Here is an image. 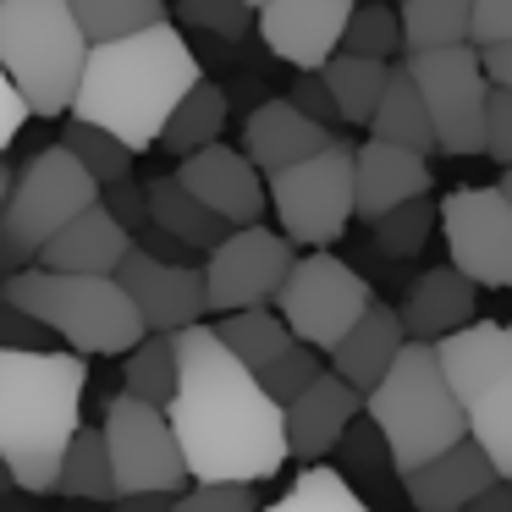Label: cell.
<instances>
[{
  "label": "cell",
  "instance_id": "603a6c76",
  "mask_svg": "<svg viewBox=\"0 0 512 512\" xmlns=\"http://www.w3.org/2000/svg\"><path fill=\"white\" fill-rule=\"evenodd\" d=\"M402 347H408V325H402V314L375 298L369 314L353 325V336L331 353V375L347 380L358 397H369V391L391 375V364L402 358Z\"/></svg>",
  "mask_w": 512,
  "mask_h": 512
},
{
  "label": "cell",
  "instance_id": "6da1fadb",
  "mask_svg": "<svg viewBox=\"0 0 512 512\" xmlns=\"http://www.w3.org/2000/svg\"><path fill=\"white\" fill-rule=\"evenodd\" d=\"M177 342V397L166 419L177 430L193 485H259L287 463V413L265 397L254 369H243L210 325Z\"/></svg>",
  "mask_w": 512,
  "mask_h": 512
},
{
  "label": "cell",
  "instance_id": "4316f807",
  "mask_svg": "<svg viewBox=\"0 0 512 512\" xmlns=\"http://www.w3.org/2000/svg\"><path fill=\"white\" fill-rule=\"evenodd\" d=\"M210 331H215V342H221L243 369H254V375H265V369L292 347V331H287V320H281L276 309L226 314V320H215V325H210Z\"/></svg>",
  "mask_w": 512,
  "mask_h": 512
},
{
  "label": "cell",
  "instance_id": "7c38bea8",
  "mask_svg": "<svg viewBox=\"0 0 512 512\" xmlns=\"http://www.w3.org/2000/svg\"><path fill=\"white\" fill-rule=\"evenodd\" d=\"M100 435H105V452H111L116 496H182L193 485L166 408H149V402L116 391L105 402Z\"/></svg>",
  "mask_w": 512,
  "mask_h": 512
},
{
  "label": "cell",
  "instance_id": "11a10c76",
  "mask_svg": "<svg viewBox=\"0 0 512 512\" xmlns=\"http://www.w3.org/2000/svg\"><path fill=\"white\" fill-rule=\"evenodd\" d=\"M507 485H512V479H507Z\"/></svg>",
  "mask_w": 512,
  "mask_h": 512
},
{
  "label": "cell",
  "instance_id": "f5cc1de1",
  "mask_svg": "<svg viewBox=\"0 0 512 512\" xmlns=\"http://www.w3.org/2000/svg\"><path fill=\"white\" fill-rule=\"evenodd\" d=\"M496 188H501V199L512 204V171H501V182H496Z\"/></svg>",
  "mask_w": 512,
  "mask_h": 512
},
{
  "label": "cell",
  "instance_id": "e575fe53",
  "mask_svg": "<svg viewBox=\"0 0 512 512\" xmlns=\"http://www.w3.org/2000/svg\"><path fill=\"white\" fill-rule=\"evenodd\" d=\"M61 149H72V160H78V166L89 171L94 182H100V193L133 177V160H138L133 149L122 144V138L100 133V127H89V122H67V138H61Z\"/></svg>",
  "mask_w": 512,
  "mask_h": 512
},
{
  "label": "cell",
  "instance_id": "f6af8a7d",
  "mask_svg": "<svg viewBox=\"0 0 512 512\" xmlns=\"http://www.w3.org/2000/svg\"><path fill=\"white\" fill-rule=\"evenodd\" d=\"M0 347H12V353H50L45 325L28 320L23 309H12L6 298H0Z\"/></svg>",
  "mask_w": 512,
  "mask_h": 512
},
{
  "label": "cell",
  "instance_id": "d4e9b609",
  "mask_svg": "<svg viewBox=\"0 0 512 512\" xmlns=\"http://www.w3.org/2000/svg\"><path fill=\"white\" fill-rule=\"evenodd\" d=\"M149 221H155V232L166 237V243H177V248H210V254H215V248L232 237V226H226L221 215L204 210V204L193 199L177 177H155V182H149Z\"/></svg>",
  "mask_w": 512,
  "mask_h": 512
},
{
  "label": "cell",
  "instance_id": "5b68a950",
  "mask_svg": "<svg viewBox=\"0 0 512 512\" xmlns=\"http://www.w3.org/2000/svg\"><path fill=\"white\" fill-rule=\"evenodd\" d=\"M364 413L380 430V441H386V457L397 474H413L430 457H441L457 441H468V413L452 397V386H446V369H441L430 342L402 347L391 375L364 397Z\"/></svg>",
  "mask_w": 512,
  "mask_h": 512
},
{
  "label": "cell",
  "instance_id": "277c9868",
  "mask_svg": "<svg viewBox=\"0 0 512 512\" xmlns=\"http://www.w3.org/2000/svg\"><path fill=\"white\" fill-rule=\"evenodd\" d=\"M0 298L61 336L78 358H127L149 336L116 276H56L34 265L0 281Z\"/></svg>",
  "mask_w": 512,
  "mask_h": 512
},
{
  "label": "cell",
  "instance_id": "d6a6232c",
  "mask_svg": "<svg viewBox=\"0 0 512 512\" xmlns=\"http://www.w3.org/2000/svg\"><path fill=\"white\" fill-rule=\"evenodd\" d=\"M78 28L89 34V45H111V39L144 34V28L166 23V6L160 0H67Z\"/></svg>",
  "mask_w": 512,
  "mask_h": 512
},
{
  "label": "cell",
  "instance_id": "1f68e13d",
  "mask_svg": "<svg viewBox=\"0 0 512 512\" xmlns=\"http://www.w3.org/2000/svg\"><path fill=\"white\" fill-rule=\"evenodd\" d=\"M122 397H138L149 408H171V397H177V342L171 336H144V347L127 353Z\"/></svg>",
  "mask_w": 512,
  "mask_h": 512
},
{
  "label": "cell",
  "instance_id": "3957f363",
  "mask_svg": "<svg viewBox=\"0 0 512 512\" xmlns=\"http://www.w3.org/2000/svg\"><path fill=\"white\" fill-rule=\"evenodd\" d=\"M89 364L67 347L12 353L0 347V463L12 468L17 490L50 496L61 490L72 435L83 430Z\"/></svg>",
  "mask_w": 512,
  "mask_h": 512
},
{
  "label": "cell",
  "instance_id": "30bf717a",
  "mask_svg": "<svg viewBox=\"0 0 512 512\" xmlns=\"http://www.w3.org/2000/svg\"><path fill=\"white\" fill-rule=\"evenodd\" d=\"M413 89H419L424 111L435 127V149L441 155H485V111H490V78L474 45L452 50H419L402 56Z\"/></svg>",
  "mask_w": 512,
  "mask_h": 512
},
{
  "label": "cell",
  "instance_id": "816d5d0a",
  "mask_svg": "<svg viewBox=\"0 0 512 512\" xmlns=\"http://www.w3.org/2000/svg\"><path fill=\"white\" fill-rule=\"evenodd\" d=\"M12 182H17V177L6 171V160H0V210H6V199H12Z\"/></svg>",
  "mask_w": 512,
  "mask_h": 512
},
{
  "label": "cell",
  "instance_id": "b9f144b4",
  "mask_svg": "<svg viewBox=\"0 0 512 512\" xmlns=\"http://www.w3.org/2000/svg\"><path fill=\"white\" fill-rule=\"evenodd\" d=\"M287 100L298 105V111L309 116L314 127H325V133H336V127H342V111H336V100H331V89H325L320 72H303V78H292V94H287Z\"/></svg>",
  "mask_w": 512,
  "mask_h": 512
},
{
  "label": "cell",
  "instance_id": "ab89813d",
  "mask_svg": "<svg viewBox=\"0 0 512 512\" xmlns=\"http://www.w3.org/2000/svg\"><path fill=\"white\" fill-rule=\"evenodd\" d=\"M100 204L111 210V221L122 226L133 243H144L149 232H155V221H149V182H138V177H127V182H116V188H105L100 193Z\"/></svg>",
  "mask_w": 512,
  "mask_h": 512
},
{
  "label": "cell",
  "instance_id": "484cf974",
  "mask_svg": "<svg viewBox=\"0 0 512 512\" xmlns=\"http://www.w3.org/2000/svg\"><path fill=\"white\" fill-rule=\"evenodd\" d=\"M369 133H375V144H391V149H408V155H441L435 149V127H430V111H424L419 89H413L408 67H391V83L386 94H380V111L369 116Z\"/></svg>",
  "mask_w": 512,
  "mask_h": 512
},
{
  "label": "cell",
  "instance_id": "9c48e42d",
  "mask_svg": "<svg viewBox=\"0 0 512 512\" xmlns=\"http://www.w3.org/2000/svg\"><path fill=\"white\" fill-rule=\"evenodd\" d=\"M353 149L358 144H342V138H336L325 155H314V160H303V166H292V171L265 177L270 210H276L281 237H287V243H303L309 254H325V248L347 232V221L358 215Z\"/></svg>",
  "mask_w": 512,
  "mask_h": 512
},
{
  "label": "cell",
  "instance_id": "4dcf8cb0",
  "mask_svg": "<svg viewBox=\"0 0 512 512\" xmlns=\"http://www.w3.org/2000/svg\"><path fill=\"white\" fill-rule=\"evenodd\" d=\"M61 496L67 501H105L116 507V474H111V452H105L100 430H78L61 463Z\"/></svg>",
  "mask_w": 512,
  "mask_h": 512
},
{
  "label": "cell",
  "instance_id": "681fc988",
  "mask_svg": "<svg viewBox=\"0 0 512 512\" xmlns=\"http://www.w3.org/2000/svg\"><path fill=\"white\" fill-rule=\"evenodd\" d=\"M177 496H116V512H171Z\"/></svg>",
  "mask_w": 512,
  "mask_h": 512
},
{
  "label": "cell",
  "instance_id": "7a4b0ae2",
  "mask_svg": "<svg viewBox=\"0 0 512 512\" xmlns=\"http://www.w3.org/2000/svg\"><path fill=\"white\" fill-rule=\"evenodd\" d=\"M204 83L199 61H193L188 39L177 23L144 28V34L111 39V45L89 50L78 100H72V122H89L100 133L122 138L133 155L160 144L177 116V105Z\"/></svg>",
  "mask_w": 512,
  "mask_h": 512
},
{
  "label": "cell",
  "instance_id": "836d02e7",
  "mask_svg": "<svg viewBox=\"0 0 512 512\" xmlns=\"http://www.w3.org/2000/svg\"><path fill=\"white\" fill-rule=\"evenodd\" d=\"M259 512H369V507L336 468L314 463V468H303V474L292 479L287 496L270 501V507H259Z\"/></svg>",
  "mask_w": 512,
  "mask_h": 512
},
{
  "label": "cell",
  "instance_id": "f35d334b",
  "mask_svg": "<svg viewBox=\"0 0 512 512\" xmlns=\"http://www.w3.org/2000/svg\"><path fill=\"white\" fill-rule=\"evenodd\" d=\"M177 12L188 17L193 28H204L210 39H226V45L248 39V28L259 23V12H248L243 0H177Z\"/></svg>",
  "mask_w": 512,
  "mask_h": 512
},
{
  "label": "cell",
  "instance_id": "ee69618b",
  "mask_svg": "<svg viewBox=\"0 0 512 512\" xmlns=\"http://www.w3.org/2000/svg\"><path fill=\"white\" fill-rule=\"evenodd\" d=\"M485 155L501 171H512V94L490 89V111H485Z\"/></svg>",
  "mask_w": 512,
  "mask_h": 512
},
{
  "label": "cell",
  "instance_id": "f1b7e54d",
  "mask_svg": "<svg viewBox=\"0 0 512 512\" xmlns=\"http://www.w3.org/2000/svg\"><path fill=\"white\" fill-rule=\"evenodd\" d=\"M325 89H331L336 111H342V122L353 127H369V116L380 111V94H386L391 83V67L386 61H358V56H336L325 61Z\"/></svg>",
  "mask_w": 512,
  "mask_h": 512
},
{
  "label": "cell",
  "instance_id": "cb8c5ba5",
  "mask_svg": "<svg viewBox=\"0 0 512 512\" xmlns=\"http://www.w3.org/2000/svg\"><path fill=\"white\" fill-rule=\"evenodd\" d=\"M133 248L138 243L111 221V210L94 204L89 215H78V221L39 254V270H56V276H116Z\"/></svg>",
  "mask_w": 512,
  "mask_h": 512
},
{
  "label": "cell",
  "instance_id": "44dd1931",
  "mask_svg": "<svg viewBox=\"0 0 512 512\" xmlns=\"http://www.w3.org/2000/svg\"><path fill=\"white\" fill-rule=\"evenodd\" d=\"M496 485H501L496 463H490L474 441H457L452 452H441V457H430L424 468L402 474V490H408L413 512H463Z\"/></svg>",
  "mask_w": 512,
  "mask_h": 512
},
{
  "label": "cell",
  "instance_id": "db71d44e",
  "mask_svg": "<svg viewBox=\"0 0 512 512\" xmlns=\"http://www.w3.org/2000/svg\"><path fill=\"white\" fill-rule=\"evenodd\" d=\"M248 12H265V6H276V0H243Z\"/></svg>",
  "mask_w": 512,
  "mask_h": 512
},
{
  "label": "cell",
  "instance_id": "8fae6325",
  "mask_svg": "<svg viewBox=\"0 0 512 512\" xmlns=\"http://www.w3.org/2000/svg\"><path fill=\"white\" fill-rule=\"evenodd\" d=\"M369 303H375V292L347 259L303 254L276 298V314L287 320L292 342L314 347V353H336L353 336V325L369 314Z\"/></svg>",
  "mask_w": 512,
  "mask_h": 512
},
{
  "label": "cell",
  "instance_id": "5bb4252c",
  "mask_svg": "<svg viewBox=\"0 0 512 512\" xmlns=\"http://www.w3.org/2000/svg\"><path fill=\"white\" fill-rule=\"evenodd\" d=\"M441 237L452 270L474 287H512V204L501 188H452L441 199Z\"/></svg>",
  "mask_w": 512,
  "mask_h": 512
},
{
  "label": "cell",
  "instance_id": "60d3db41",
  "mask_svg": "<svg viewBox=\"0 0 512 512\" xmlns=\"http://www.w3.org/2000/svg\"><path fill=\"white\" fill-rule=\"evenodd\" d=\"M171 512H259L254 485H193L171 501Z\"/></svg>",
  "mask_w": 512,
  "mask_h": 512
},
{
  "label": "cell",
  "instance_id": "c3c4849f",
  "mask_svg": "<svg viewBox=\"0 0 512 512\" xmlns=\"http://www.w3.org/2000/svg\"><path fill=\"white\" fill-rule=\"evenodd\" d=\"M463 512H512V485L501 479L496 490H485V496H479L474 507H463Z\"/></svg>",
  "mask_w": 512,
  "mask_h": 512
},
{
  "label": "cell",
  "instance_id": "8992f818",
  "mask_svg": "<svg viewBox=\"0 0 512 512\" xmlns=\"http://www.w3.org/2000/svg\"><path fill=\"white\" fill-rule=\"evenodd\" d=\"M89 50L67 0H0V67L34 116H72Z\"/></svg>",
  "mask_w": 512,
  "mask_h": 512
},
{
  "label": "cell",
  "instance_id": "7bdbcfd3",
  "mask_svg": "<svg viewBox=\"0 0 512 512\" xmlns=\"http://www.w3.org/2000/svg\"><path fill=\"white\" fill-rule=\"evenodd\" d=\"M468 45H512V0H474V23H468Z\"/></svg>",
  "mask_w": 512,
  "mask_h": 512
},
{
  "label": "cell",
  "instance_id": "ac0fdd59",
  "mask_svg": "<svg viewBox=\"0 0 512 512\" xmlns=\"http://www.w3.org/2000/svg\"><path fill=\"white\" fill-rule=\"evenodd\" d=\"M331 144H336V133L314 127L292 100H265L243 116V144L237 149H243L265 177H276V171H292V166H303V160L325 155Z\"/></svg>",
  "mask_w": 512,
  "mask_h": 512
},
{
  "label": "cell",
  "instance_id": "ba28073f",
  "mask_svg": "<svg viewBox=\"0 0 512 512\" xmlns=\"http://www.w3.org/2000/svg\"><path fill=\"white\" fill-rule=\"evenodd\" d=\"M435 358L468 413V441L496 463L501 479H512V325L474 320L468 331L435 342Z\"/></svg>",
  "mask_w": 512,
  "mask_h": 512
},
{
  "label": "cell",
  "instance_id": "7dc6e473",
  "mask_svg": "<svg viewBox=\"0 0 512 512\" xmlns=\"http://www.w3.org/2000/svg\"><path fill=\"white\" fill-rule=\"evenodd\" d=\"M479 61H485V78H490V89L512 94V45H490V50H479Z\"/></svg>",
  "mask_w": 512,
  "mask_h": 512
},
{
  "label": "cell",
  "instance_id": "8d00e7d4",
  "mask_svg": "<svg viewBox=\"0 0 512 512\" xmlns=\"http://www.w3.org/2000/svg\"><path fill=\"white\" fill-rule=\"evenodd\" d=\"M441 226V204H430V199H413V204H402V210H391V215H380L369 232H375V248L386 259H413L424 243H430V232Z\"/></svg>",
  "mask_w": 512,
  "mask_h": 512
},
{
  "label": "cell",
  "instance_id": "7402d4cb",
  "mask_svg": "<svg viewBox=\"0 0 512 512\" xmlns=\"http://www.w3.org/2000/svg\"><path fill=\"white\" fill-rule=\"evenodd\" d=\"M353 413H364V397H358L347 380H336L331 369H325V375L287 408V452L303 457V463L314 468V463H320V457L347 435Z\"/></svg>",
  "mask_w": 512,
  "mask_h": 512
},
{
  "label": "cell",
  "instance_id": "f907efd6",
  "mask_svg": "<svg viewBox=\"0 0 512 512\" xmlns=\"http://www.w3.org/2000/svg\"><path fill=\"white\" fill-rule=\"evenodd\" d=\"M12 496H17V479H12V468L0 463V507H6V501H12Z\"/></svg>",
  "mask_w": 512,
  "mask_h": 512
},
{
  "label": "cell",
  "instance_id": "e0dca14e",
  "mask_svg": "<svg viewBox=\"0 0 512 512\" xmlns=\"http://www.w3.org/2000/svg\"><path fill=\"white\" fill-rule=\"evenodd\" d=\"M177 182L204 204L210 215H221L232 232L243 226H259V215L270 210V188H265V171L232 144H210L204 155H188L177 166Z\"/></svg>",
  "mask_w": 512,
  "mask_h": 512
},
{
  "label": "cell",
  "instance_id": "d6986e66",
  "mask_svg": "<svg viewBox=\"0 0 512 512\" xmlns=\"http://www.w3.org/2000/svg\"><path fill=\"white\" fill-rule=\"evenodd\" d=\"M353 182H358V221L375 226L380 215L402 210L413 199H430V160L391 144H358L353 149Z\"/></svg>",
  "mask_w": 512,
  "mask_h": 512
},
{
  "label": "cell",
  "instance_id": "f546056e",
  "mask_svg": "<svg viewBox=\"0 0 512 512\" xmlns=\"http://www.w3.org/2000/svg\"><path fill=\"white\" fill-rule=\"evenodd\" d=\"M397 17H402L408 56H419V50H452V45H468L474 0H402Z\"/></svg>",
  "mask_w": 512,
  "mask_h": 512
},
{
  "label": "cell",
  "instance_id": "ffe728a7",
  "mask_svg": "<svg viewBox=\"0 0 512 512\" xmlns=\"http://www.w3.org/2000/svg\"><path fill=\"white\" fill-rule=\"evenodd\" d=\"M479 309V287L452 265H435L424 276L408 281V298L397 303L402 325H408V342H446V336L468 331Z\"/></svg>",
  "mask_w": 512,
  "mask_h": 512
},
{
  "label": "cell",
  "instance_id": "74e56055",
  "mask_svg": "<svg viewBox=\"0 0 512 512\" xmlns=\"http://www.w3.org/2000/svg\"><path fill=\"white\" fill-rule=\"evenodd\" d=\"M320 375H325L320 353H314V347H303V342H292L287 353H281L276 364H270L265 375H259V386H265V397L276 402L281 413H287L292 402H298V397H303V391H309Z\"/></svg>",
  "mask_w": 512,
  "mask_h": 512
},
{
  "label": "cell",
  "instance_id": "2e32d148",
  "mask_svg": "<svg viewBox=\"0 0 512 512\" xmlns=\"http://www.w3.org/2000/svg\"><path fill=\"white\" fill-rule=\"evenodd\" d=\"M358 0H276L259 12V39L270 45V56L287 61L292 72H325V61L342 56L347 23H353Z\"/></svg>",
  "mask_w": 512,
  "mask_h": 512
},
{
  "label": "cell",
  "instance_id": "9a60e30c",
  "mask_svg": "<svg viewBox=\"0 0 512 512\" xmlns=\"http://www.w3.org/2000/svg\"><path fill=\"white\" fill-rule=\"evenodd\" d=\"M116 281H122V292L133 298V309H138V320H144L149 336H182V331H193V325H204V314H210L204 270L177 265V259L133 248L127 265L116 270Z\"/></svg>",
  "mask_w": 512,
  "mask_h": 512
},
{
  "label": "cell",
  "instance_id": "bcb514c9",
  "mask_svg": "<svg viewBox=\"0 0 512 512\" xmlns=\"http://www.w3.org/2000/svg\"><path fill=\"white\" fill-rule=\"evenodd\" d=\"M28 116H34V111H28V100L12 89V78H6V67H0V155L12 149V138L23 133Z\"/></svg>",
  "mask_w": 512,
  "mask_h": 512
},
{
  "label": "cell",
  "instance_id": "4fadbf2b",
  "mask_svg": "<svg viewBox=\"0 0 512 512\" xmlns=\"http://www.w3.org/2000/svg\"><path fill=\"white\" fill-rule=\"evenodd\" d=\"M292 243L270 226H243L232 232L204 265V292H210V314H248V309H270L281 298L292 276Z\"/></svg>",
  "mask_w": 512,
  "mask_h": 512
},
{
  "label": "cell",
  "instance_id": "52a82bcc",
  "mask_svg": "<svg viewBox=\"0 0 512 512\" xmlns=\"http://www.w3.org/2000/svg\"><path fill=\"white\" fill-rule=\"evenodd\" d=\"M100 204V182L72 160V149L50 144L17 171L12 199L0 210V281L17 270H34L39 254L67 232L78 215Z\"/></svg>",
  "mask_w": 512,
  "mask_h": 512
},
{
  "label": "cell",
  "instance_id": "d590c367",
  "mask_svg": "<svg viewBox=\"0 0 512 512\" xmlns=\"http://www.w3.org/2000/svg\"><path fill=\"white\" fill-rule=\"evenodd\" d=\"M342 56L386 61V67H397V56H408V39H402V17H397V12H386V6H358L353 23H347Z\"/></svg>",
  "mask_w": 512,
  "mask_h": 512
},
{
  "label": "cell",
  "instance_id": "83f0119b",
  "mask_svg": "<svg viewBox=\"0 0 512 512\" xmlns=\"http://www.w3.org/2000/svg\"><path fill=\"white\" fill-rule=\"evenodd\" d=\"M226 89L221 83H210L204 78L199 89L188 94V100L177 105V116H171V127H166V138H160V149H171V155H204L210 144H221V133H226Z\"/></svg>",
  "mask_w": 512,
  "mask_h": 512
}]
</instances>
